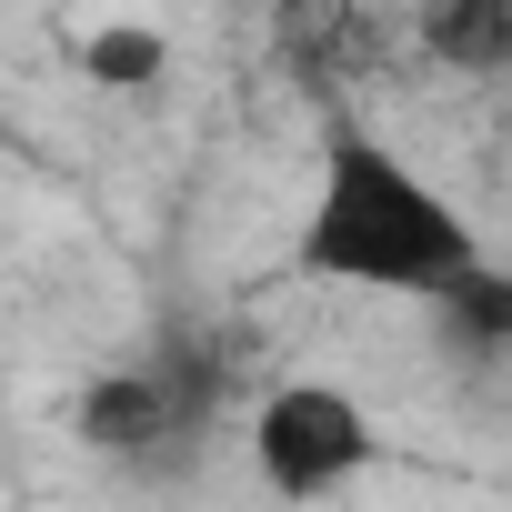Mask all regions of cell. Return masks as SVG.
I'll return each instance as SVG.
<instances>
[{
    "label": "cell",
    "mask_w": 512,
    "mask_h": 512,
    "mask_svg": "<svg viewBox=\"0 0 512 512\" xmlns=\"http://www.w3.org/2000/svg\"><path fill=\"white\" fill-rule=\"evenodd\" d=\"M492 262V241L472 231V211L412 161L392 151L372 121H332L302 231H292V272L332 282V292H382V302H442L452 282H472Z\"/></svg>",
    "instance_id": "6da1fadb"
},
{
    "label": "cell",
    "mask_w": 512,
    "mask_h": 512,
    "mask_svg": "<svg viewBox=\"0 0 512 512\" xmlns=\"http://www.w3.org/2000/svg\"><path fill=\"white\" fill-rule=\"evenodd\" d=\"M382 422L352 382H322V372H292L251 402V472L272 482V502L312 512L332 492H352L362 472H382Z\"/></svg>",
    "instance_id": "7a4b0ae2"
},
{
    "label": "cell",
    "mask_w": 512,
    "mask_h": 512,
    "mask_svg": "<svg viewBox=\"0 0 512 512\" xmlns=\"http://www.w3.org/2000/svg\"><path fill=\"white\" fill-rule=\"evenodd\" d=\"M201 422H211V362H191L181 342L171 352H141V362H111V372H91L71 392L81 452H101L121 472L171 462L181 442H201Z\"/></svg>",
    "instance_id": "3957f363"
},
{
    "label": "cell",
    "mask_w": 512,
    "mask_h": 512,
    "mask_svg": "<svg viewBox=\"0 0 512 512\" xmlns=\"http://www.w3.org/2000/svg\"><path fill=\"white\" fill-rule=\"evenodd\" d=\"M432 332H442L462 362H482V372H492V362L512 352V272H502V262H482L472 282H452V292L432 302Z\"/></svg>",
    "instance_id": "277c9868"
},
{
    "label": "cell",
    "mask_w": 512,
    "mask_h": 512,
    "mask_svg": "<svg viewBox=\"0 0 512 512\" xmlns=\"http://www.w3.org/2000/svg\"><path fill=\"white\" fill-rule=\"evenodd\" d=\"M422 41H432L442 61H462V71H502V61H512V11H502V0L432 11V21H422Z\"/></svg>",
    "instance_id": "5b68a950"
},
{
    "label": "cell",
    "mask_w": 512,
    "mask_h": 512,
    "mask_svg": "<svg viewBox=\"0 0 512 512\" xmlns=\"http://www.w3.org/2000/svg\"><path fill=\"white\" fill-rule=\"evenodd\" d=\"M161 61H171V51H161V31H101V41H91V71H101V81H121V91H141Z\"/></svg>",
    "instance_id": "8992f818"
}]
</instances>
